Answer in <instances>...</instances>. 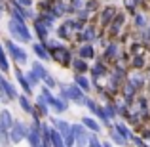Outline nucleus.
Returning a JSON list of instances; mask_svg holds the SVG:
<instances>
[{
  "instance_id": "nucleus-1",
  "label": "nucleus",
  "mask_w": 150,
  "mask_h": 147,
  "mask_svg": "<svg viewBox=\"0 0 150 147\" xmlns=\"http://www.w3.org/2000/svg\"><path fill=\"white\" fill-rule=\"evenodd\" d=\"M8 27H10V34L13 38H17V40H21V42H29L30 40V33H29V29L23 25V21L11 19Z\"/></svg>"
},
{
  "instance_id": "nucleus-2",
  "label": "nucleus",
  "mask_w": 150,
  "mask_h": 147,
  "mask_svg": "<svg viewBox=\"0 0 150 147\" xmlns=\"http://www.w3.org/2000/svg\"><path fill=\"white\" fill-rule=\"evenodd\" d=\"M6 50L10 52V55H11V59H15L17 63H27V52L23 50V48H19L17 44H13L11 40H8L6 42Z\"/></svg>"
},
{
  "instance_id": "nucleus-3",
  "label": "nucleus",
  "mask_w": 150,
  "mask_h": 147,
  "mask_svg": "<svg viewBox=\"0 0 150 147\" xmlns=\"http://www.w3.org/2000/svg\"><path fill=\"white\" fill-rule=\"evenodd\" d=\"M25 136H27L25 126H23L19 120H13V124H11V128H10V140H11V143H19Z\"/></svg>"
},
{
  "instance_id": "nucleus-4",
  "label": "nucleus",
  "mask_w": 150,
  "mask_h": 147,
  "mask_svg": "<svg viewBox=\"0 0 150 147\" xmlns=\"http://www.w3.org/2000/svg\"><path fill=\"white\" fill-rule=\"evenodd\" d=\"M63 96L70 98L72 101H76V103H82L86 99L84 96H82V90L78 88V86H69V88H65V90H63Z\"/></svg>"
},
{
  "instance_id": "nucleus-5",
  "label": "nucleus",
  "mask_w": 150,
  "mask_h": 147,
  "mask_svg": "<svg viewBox=\"0 0 150 147\" xmlns=\"http://www.w3.org/2000/svg\"><path fill=\"white\" fill-rule=\"evenodd\" d=\"M33 69H34V73H36L38 78H44L48 84H53V78H51L50 73L44 69V67H42V63H33Z\"/></svg>"
},
{
  "instance_id": "nucleus-6",
  "label": "nucleus",
  "mask_w": 150,
  "mask_h": 147,
  "mask_svg": "<svg viewBox=\"0 0 150 147\" xmlns=\"http://www.w3.org/2000/svg\"><path fill=\"white\" fill-rule=\"evenodd\" d=\"M72 128V134H76V138H74V141H76L80 147H84L86 145V140H88V136H86V132H84V128L82 126H78V124H74V126H70Z\"/></svg>"
},
{
  "instance_id": "nucleus-7",
  "label": "nucleus",
  "mask_w": 150,
  "mask_h": 147,
  "mask_svg": "<svg viewBox=\"0 0 150 147\" xmlns=\"http://www.w3.org/2000/svg\"><path fill=\"white\" fill-rule=\"evenodd\" d=\"M2 90H4V94H6V98H8V99H15V98H19V96H17V90H15V86H13V84H10L6 78H2Z\"/></svg>"
},
{
  "instance_id": "nucleus-8",
  "label": "nucleus",
  "mask_w": 150,
  "mask_h": 147,
  "mask_svg": "<svg viewBox=\"0 0 150 147\" xmlns=\"http://www.w3.org/2000/svg\"><path fill=\"white\" fill-rule=\"evenodd\" d=\"M50 141L53 147H65V141H63V136L57 132V130H51L50 132Z\"/></svg>"
},
{
  "instance_id": "nucleus-9",
  "label": "nucleus",
  "mask_w": 150,
  "mask_h": 147,
  "mask_svg": "<svg viewBox=\"0 0 150 147\" xmlns=\"http://www.w3.org/2000/svg\"><path fill=\"white\" fill-rule=\"evenodd\" d=\"M0 124H4L8 130L11 128V124H13V118H11V113H10V111H6V109L0 111Z\"/></svg>"
},
{
  "instance_id": "nucleus-10",
  "label": "nucleus",
  "mask_w": 150,
  "mask_h": 147,
  "mask_svg": "<svg viewBox=\"0 0 150 147\" xmlns=\"http://www.w3.org/2000/svg\"><path fill=\"white\" fill-rule=\"evenodd\" d=\"M50 105L53 107V109L57 111V113H63V111H67V103L63 101V99H57V98H51Z\"/></svg>"
},
{
  "instance_id": "nucleus-11",
  "label": "nucleus",
  "mask_w": 150,
  "mask_h": 147,
  "mask_svg": "<svg viewBox=\"0 0 150 147\" xmlns=\"http://www.w3.org/2000/svg\"><path fill=\"white\" fill-rule=\"evenodd\" d=\"M15 75H17V80L21 82V86L25 88V92H27V94H30V84H29V80L25 78V75H23L21 71H15Z\"/></svg>"
},
{
  "instance_id": "nucleus-12",
  "label": "nucleus",
  "mask_w": 150,
  "mask_h": 147,
  "mask_svg": "<svg viewBox=\"0 0 150 147\" xmlns=\"http://www.w3.org/2000/svg\"><path fill=\"white\" fill-rule=\"evenodd\" d=\"M19 103H21V109H23V111H27V113H30V115L34 113V111H33V105L29 103V99H27L25 96L19 98Z\"/></svg>"
},
{
  "instance_id": "nucleus-13",
  "label": "nucleus",
  "mask_w": 150,
  "mask_h": 147,
  "mask_svg": "<svg viewBox=\"0 0 150 147\" xmlns=\"http://www.w3.org/2000/svg\"><path fill=\"white\" fill-rule=\"evenodd\" d=\"M36 105H38V111H40L42 115H48V103H46V99L42 96L36 99Z\"/></svg>"
},
{
  "instance_id": "nucleus-14",
  "label": "nucleus",
  "mask_w": 150,
  "mask_h": 147,
  "mask_svg": "<svg viewBox=\"0 0 150 147\" xmlns=\"http://www.w3.org/2000/svg\"><path fill=\"white\" fill-rule=\"evenodd\" d=\"M84 126L91 128L93 132H99V124H97V122L93 120V118H88V117H86V118H84Z\"/></svg>"
},
{
  "instance_id": "nucleus-15",
  "label": "nucleus",
  "mask_w": 150,
  "mask_h": 147,
  "mask_svg": "<svg viewBox=\"0 0 150 147\" xmlns=\"http://www.w3.org/2000/svg\"><path fill=\"white\" fill-rule=\"evenodd\" d=\"M36 33H38V37H40V38H46V34H48V29H46L44 23L36 21Z\"/></svg>"
},
{
  "instance_id": "nucleus-16",
  "label": "nucleus",
  "mask_w": 150,
  "mask_h": 147,
  "mask_svg": "<svg viewBox=\"0 0 150 147\" xmlns=\"http://www.w3.org/2000/svg\"><path fill=\"white\" fill-rule=\"evenodd\" d=\"M0 69L2 71H8L10 67H8V59H6V54H4L2 46H0Z\"/></svg>"
},
{
  "instance_id": "nucleus-17",
  "label": "nucleus",
  "mask_w": 150,
  "mask_h": 147,
  "mask_svg": "<svg viewBox=\"0 0 150 147\" xmlns=\"http://www.w3.org/2000/svg\"><path fill=\"white\" fill-rule=\"evenodd\" d=\"M34 52H36V54L40 55L42 59H50V54H48V52H46V48H42L40 44H36V46H34Z\"/></svg>"
},
{
  "instance_id": "nucleus-18",
  "label": "nucleus",
  "mask_w": 150,
  "mask_h": 147,
  "mask_svg": "<svg viewBox=\"0 0 150 147\" xmlns=\"http://www.w3.org/2000/svg\"><path fill=\"white\" fill-rule=\"evenodd\" d=\"M80 55L82 57H93V48L91 46H84V48L80 50Z\"/></svg>"
},
{
  "instance_id": "nucleus-19",
  "label": "nucleus",
  "mask_w": 150,
  "mask_h": 147,
  "mask_svg": "<svg viewBox=\"0 0 150 147\" xmlns=\"http://www.w3.org/2000/svg\"><path fill=\"white\" fill-rule=\"evenodd\" d=\"M116 132H120L124 138H131V134H129V130L125 128L124 124H116Z\"/></svg>"
},
{
  "instance_id": "nucleus-20",
  "label": "nucleus",
  "mask_w": 150,
  "mask_h": 147,
  "mask_svg": "<svg viewBox=\"0 0 150 147\" xmlns=\"http://www.w3.org/2000/svg\"><path fill=\"white\" fill-rule=\"evenodd\" d=\"M76 82H78V84H80L84 90H89V82H88V78H84V77H80V75H78V77H76Z\"/></svg>"
},
{
  "instance_id": "nucleus-21",
  "label": "nucleus",
  "mask_w": 150,
  "mask_h": 147,
  "mask_svg": "<svg viewBox=\"0 0 150 147\" xmlns=\"http://www.w3.org/2000/svg\"><path fill=\"white\" fill-rule=\"evenodd\" d=\"M59 54V57H61V61H69V52L63 50V48H57V52H55V55Z\"/></svg>"
},
{
  "instance_id": "nucleus-22",
  "label": "nucleus",
  "mask_w": 150,
  "mask_h": 147,
  "mask_svg": "<svg viewBox=\"0 0 150 147\" xmlns=\"http://www.w3.org/2000/svg\"><path fill=\"white\" fill-rule=\"evenodd\" d=\"M112 140H114V141H118L120 145H124V143H125V138L118 136V132H114V134H112Z\"/></svg>"
},
{
  "instance_id": "nucleus-23",
  "label": "nucleus",
  "mask_w": 150,
  "mask_h": 147,
  "mask_svg": "<svg viewBox=\"0 0 150 147\" xmlns=\"http://www.w3.org/2000/svg\"><path fill=\"white\" fill-rule=\"evenodd\" d=\"M110 17H112V10H106V11H105V15H103V23L106 25V23L110 21Z\"/></svg>"
},
{
  "instance_id": "nucleus-24",
  "label": "nucleus",
  "mask_w": 150,
  "mask_h": 147,
  "mask_svg": "<svg viewBox=\"0 0 150 147\" xmlns=\"http://www.w3.org/2000/svg\"><path fill=\"white\" fill-rule=\"evenodd\" d=\"M36 80H38V77H36V73H29V84H36Z\"/></svg>"
},
{
  "instance_id": "nucleus-25",
  "label": "nucleus",
  "mask_w": 150,
  "mask_h": 147,
  "mask_svg": "<svg viewBox=\"0 0 150 147\" xmlns=\"http://www.w3.org/2000/svg\"><path fill=\"white\" fill-rule=\"evenodd\" d=\"M74 67H76L78 71H84V69H88V67H86V63H84V61H74Z\"/></svg>"
},
{
  "instance_id": "nucleus-26",
  "label": "nucleus",
  "mask_w": 150,
  "mask_h": 147,
  "mask_svg": "<svg viewBox=\"0 0 150 147\" xmlns=\"http://www.w3.org/2000/svg\"><path fill=\"white\" fill-rule=\"evenodd\" d=\"M89 145H91V147H101V145H99V141H97V138H95V136H89Z\"/></svg>"
},
{
  "instance_id": "nucleus-27",
  "label": "nucleus",
  "mask_w": 150,
  "mask_h": 147,
  "mask_svg": "<svg viewBox=\"0 0 150 147\" xmlns=\"http://www.w3.org/2000/svg\"><path fill=\"white\" fill-rule=\"evenodd\" d=\"M93 37H95V34H93V31H91V29H89V31H86V33H84V38H88V40H91Z\"/></svg>"
},
{
  "instance_id": "nucleus-28",
  "label": "nucleus",
  "mask_w": 150,
  "mask_h": 147,
  "mask_svg": "<svg viewBox=\"0 0 150 147\" xmlns=\"http://www.w3.org/2000/svg\"><path fill=\"white\" fill-rule=\"evenodd\" d=\"M19 2H21V4H27V6H29V4H30V0H19Z\"/></svg>"
}]
</instances>
